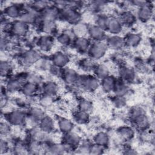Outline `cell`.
Here are the masks:
<instances>
[{
	"label": "cell",
	"mask_w": 155,
	"mask_h": 155,
	"mask_svg": "<svg viewBox=\"0 0 155 155\" xmlns=\"http://www.w3.org/2000/svg\"><path fill=\"white\" fill-rule=\"evenodd\" d=\"M89 25L81 21L72 25L71 32L75 38H84L88 34Z\"/></svg>",
	"instance_id": "22"
},
{
	"label": "cell",
	"mask_w": 155,
	"mask_h": 155,
	"mask_svg": "<svg viewBox=\"0 0 155 155\" xmlns=\"http://www.w3.org/2000/svg\"><path fill=\"white\" fill-rule=\"evenodd\" d=\"M58 127L61 132L63 134L70 132L74 128L73 122L65 117H61L58 121Z\"/></svg>",
	"instance_id": "30"
},
{
	"label": "cell",
	"mask_w": 155,
	"mask_h": 155,
	"mask_svg": "<svg viewBox=\"0 0 155 155\" xmlns=\"http://www.w3.org/2000/svg\"><path fill=\"white\" fill-rule=\"evenodd\" d=\"M42 59L41 53L36 50L30 49L24 52L21 57V62L24 66L30 67L36 64Z\"/></svg>",
	"instance_id": "7"
},
{
	"label": "cell",
	"mask_w": 155,
	"mask_h": 155,
	"mask_svg": "<svg viewBox=\"0 0 155 155\" xmlns=\"http://www.w3.org/2000/svg\"><path fill=\"white\" fill-rule=\"evenodd\" d=\"M123 28L124 27L118 18L109 16L106 31L109 32L111 35H119L122 31Z\"/></svg>",
	"instance_id": "14"
},
{
	"label": "cell",
	"mask_w": 155,
	"mask_h": 155,
	"mask_svg": "<svg viewBox=\"0 0 155 155\" xmlns=\"http://www.w3.org/2000/svg\"><path fill=\"white\" fill-rule=\"evenodd\" d=\"M89 38L94 41H104L106 38V31L96 25L95 24L89 25L88 34Z\"/></svg>",
	"instance_id": "16"
},
{
	"label": "cell",
	"mask_w": 155,
	"mask_h": 155,
	"mask_svg": "<svg viewBox=\"0 0 155 155\" xmlns=\"http://www.w3.org/2000/svg\"><path fill=\"white\" fill-rule=\"evenodd\" d=\"M118 135L125 140H130L134 138L135 131L133 127L129 125H122L117 129Z\"/></svg>",
	"instance_id": "28"
},
{
	"label": "cell",
	"mask_w": 155,
	"mask_h": 155,
	"mask_svg": "<svg viewBox=\"0 0 155 155\" xmlns=\"http://www.w3.org/2000/svg\"><path fill=\"white\" fill-rule=\"evenodd\" d=\"M4 119L12 126H22L27 122V116L24 111L14 110L5 114Z\"/></svg>",
	"instance_id": "5"
},
{
	"label": "cell",
	"mask_w": 155,
	"mask_h": 155,
	"mask_svg": "<svg viewBox=\"0 0 155 155\" xmlns=\"http://www.w3.org/2000/svg\"><path fill=\"white\" fill-rule=\"evenodd\" d=\"M61 77L67 84L74 85L77 83L79 75L74 69L64 68Z\"/></svg>",
	"instance_id": "17"
},
{
	"label": "cell",
	"mask_w": 155,
	"mask_h": 155,
	"mask_svg": "<svg viewBox=\"0 0 155 155\" xmlns=\"http://www.w3.org/2000/svg\"><path fill=\"white\" fill-rule=\"evenodd\" d=\"M13 150L15 151L16 153L18 154L23 153H24V151H27V144L22 141H18L14 145Z\"/></svg>",
	"instance_id": "45"
},
{
	"label": "cell",
	"mask_w": 155,
	"mask_h": 155,
	"mask_svg": "<svg viewBox=\"0 0 155 155\" xmlns=\"http://www.w3.org/2000/svg\"><path fill=\"white\" fill-rule=\"evenodd\" d=\"M111 102L116 108H122L126 104L125 97L114 95L111 98Z\"/></svg>",
	"instance_id": "42"
},
{
	"label": "cell",
	"mask_w": 155,
	"mask_h": 155,
	"mask_svg": "<svg viewBox=\"0 0 155 155\" xmlns=\"http://www.w3.org/2000/svg\"><path fill=\"white\" fill-rule=\"evenodd\" d=\"M44 115V112L41 108L37 107L31 108L29 109L28 113H27V120H29L32 124L38 125Z\"/></svg>",
	"instance_id": "26"
},
{
	"label": "cell",
	"mask_w": 155,
	"mask_h": 155,
	"mask_svg": "<svg viewBox=\"0 0 155 155\" xmlns=\"http://www.w3.org/2000/svg\"><path fill=\"white\" fill-rule=\"evenodd\" d=\"M72 45L79 53H87L91 45V41L86 37L75 38L74 39H73Z\"/></svg>",
	"instance_id": "18"
},
{
	"label": "cell",
	"mask_w": 155,
	"mask_h": 155,
	"mask_svg": "<svg viewBox=\"0 0 155 155\" xmlns=\"http://www.w3.org/2000/svg\"><path fill=\"white\" fill-rule=\"evenodd\" d=\"M47 150L48 153L53 154H62L65 153L68 149L67 147L62 143H53L50 145Z\"/></svg>",
	"instance_id": "37"
},
{
	"label": "cell",
	"mask_w": 155,
	"mask_h": 155,
	"mask_svg": "<svg viewBox=\"0 0 155 155\" xmlns=\"http://www.w3.org/2000/svg\"><path fill=\"white\" fill-rule=\"evenodd\" d=\"M93 71L94 75L99 80L110 75V69L108 67L104 64H96Z\"/></svg>",
	"instance_id": "31"
},
{
	"label": "cell",
	"mask_w": 155,
	"mask_h": 155,
	"mask_svg": "<svg viewBox=\"0 0 155 155\" xmlns=\"http://www.w3.org/2000/svg\"><path fill=\"white\" fill-rule=\"evenodd\" d=\"M117 18L123 27H130L134 25L137 21L136 15H135V14L130 10L122 12Z\"/></svg>",
	"instance_id": "20"
},
{
	"label": "cell",
	"mask_w": 155,
	"mask_h": 155,
	"mask_svg": "<svg viewBox=\"0 0 155 155\" xmlns=\"http://www.w3.org/2000/svg\"><path fill=\"white\" fill-rule=\"evenodd\" d=\"M41 90L43 94L53 97L59 92V86L56 82L53 81H48L43 83Z\"/></svg>",
	"instance_id": "23"
},
{
	"label": "cell",
	"mask_w": 155,
	"mask_h": 155,
	"mask_svg": "<svg viewBox=\"0 0 155 155\" xmlns=\"http://www.w3.org/2000/svg\"><path fill=\"white\" fill-rule=\"evenodd\" d=\"M62 143L67 147L68 150H73L78 148L81 143V139L77 133L71 131L64 134Z\"/></svg>",
	"instance_id": "6"
},
{
	"label": "cell",
	"mask_w": 155,
	"mask_h": 155,
	"mask_svg": "<svg viewBox=\"0 0 155 155\" xmlns=\"http://www.w3.org/2000/svg\"><path fill=\"white\" fill-rule=\"evenodd\" d=\"M119 76L120 79L127 84L132 83L136 79V72L133 68L123 65L119 69Z\"/></svg>",
	"instance_id": "10"
},
{
	"label": "cell",
	"mask_w": 155,
	"mask_h": 155,
	"mask_svg": "<svg viewBox=\"0 0 155 155\" xmlns=\"http://www.w3.org/2000/svg\"><path fill=\"white\" fill-rule=\"evenodd\" d=\"M12 131V125L6 120L1 121L0 124V134L2 137L8 136Z\"/></svg>",
	"instance_id": "41"
},
{
	"label": "cell",
	"mask_w": 155,
	"mask_h": 155,
	"mask_svg": "<svg viewBox=\"0 0 155 155\" xmlns=\"http://www.w3.org/2000/svg\"><path fill=\"white\" fill-rule=\"evenodd\" d=\"M81 14L78 9L74 6L70 5L69 3L68 5L60 9L59 19L72 25L81 22Z\"/></svg>",
	"instance_id": "2"
},
{
	"label": "cell",
	"mask_w": 155,
	"mask_h": 155,
	"mask_svg": "<svg viewBox=\"0 0 155 155\" xmlns=\"http://www.w3.org/2000/svg\"><path fill=\"white\" fill-rule=\"evenodd\" d=\"M93 108L92 102L87 99H81L78 104V110L90 113Z\"/></svg>",
	"instance_id": "38"
},
{
	"label": "cell",
	"mask_w": 155,
	"mask_h": 155,
	"mask_svg": "<svg viewBox=\"0 0 155 155\" xmlns=\"http://www.w3.org/2000/svg\"><path fill=\"white\" fill-rule=\"evenodd\" d=\"M0 69L1 77H7L11 72L12 67L9 62L5 60H1Z\"/></svg>",
	"instance_id": "40"
},
{
	"label": "cell",
	"mask_w": 155,
	"mask_h": 155,
	"mask_svg": "<svg viewBox=\"0 0 155 155\" xmlns=\"http://www.w3.org/2000/svg\"><path fill=\"white\" fill-rule=\"evenodd\" d=\"M108 48V46L105 41H94L91 43L87 54L89 58L96 61L102 59L106 54Z\"/></svg>",
	"instance_id": "4"
},
{
	"label": "cell",
	"mask_w": 155,
	"mask_h": 155,
	"mask_svg": "<svg viewBox=\"0 0 155 155\" xmlns=\"http://www.w3.org/2000/svg\"><path fill=\"white\" fill-rule=\"evenodd\" d=\"M42 81V77L39 74L34 73H27L26 82H30L39 85Z\"/></svg>",
	"instance_id": "43"
},
{
	"label": "cell",
	"mask_w": 155,
	"mask_h": 155,
	"mask_svg": "<svg viewBox=\"0 0 155 155\" xmlns=\"http://www.w3.org/2000/svg\"><path fill=\"white\" fill-rule=\"evenodd\" d=\"M10 149V145L8 142L5 139H2V137L1 139V143H0V151L1 154H3L5 153H7Z\"/></svg>",
	"instance_id": "46"
},
{
	"label": "cell",
	"mask_w": 155,
	"mask_h": 155,
	"mask_svg": "<svg viewBox=\"0 0 155 155\" xmlns=\"http://www.w3.org/2000/svg\"><path fill=\"white\" fill-rule=\"evenodd\" d=\"M128 119L131 125L139 129H143L148 124V119L147 113L140 107H134L130 110Z\"/></svg>",
	"instance_id": "1"
},
{
	"label": "cell",
	"mask_w": 155,
	"mask_h": 155,
	"mask_svg": "<svg viewBox=\"0 0 155 155\" xmlns=\"http://www.w3.org/2000/svg\"><path fill=\"white\" fill-rule=\"evenodd\" d=\"M129 90L130 88L128 84L119 79L117 80L113 92L114 95L125 97L129 93Z\"/></svg>",
	"instance_id": "29"
},
{
	"label": "cell",
	"mask_w": 155,
	"mask_h": 155,
	"mask_svg": "<svg viewBox=\"0 0 155 155\" xmlns=\"http://www.w3.org/2000/svg\"><path fill=\"white\" fill-rule=\"evenodd\" d=\"M93 142L94 143L105 148L109 145L110 137L107 133L100 131L96 133L94 136Z\"/></svg>",
	"instance_id": "33"
},
{
	"label": "cell",
	"mask_w": 155,
	"mask_h": 155,
	"mask_svg": "<svg viewBox=\"0 0 155 155\" xmlns=\"http://www.w3.org/2000/svg\"><path fill=\"white\" fill-rule=\"evenodd\" d=\"M96 65V61L89 57L83 58L79 62V67L82 70L85 72L93 71Z\"/></svg>",
	"instance_id": "34"
},
{
	"label": "cell",
	"mask_w": 155,
	"mask_h": 155,
	"mask_svg": "<svg viewBox=\"0 0 155 155\" xmlns=\"http://www.w3.org/2000/svg\"><path fill=\"white\" fill-rule=\"evenodd\" d=\"M108 48L114 50H119L125 47L124 37L119 35H111L105 41Z\"/></svg>",
	"instance_id": "19"
},
{
	"label": "cell",
	"mask_w": 155,
	"mask_h": 155,
	"mask_svg": "<svg viewBox=\"0 0 155 155\" xmlns=\"http://www.w3.org/2000/svg\"><path fill=\"white\" fill-rule=\"evenodd\" d=\"M21 5L12 4L5 7L4 9V15L5 17L15 20L19 19L24 10Z\"/></svg>",
	"instance_id": "13"
},
{
	"label": "cell",
	"mask_w": 155,
	"mask_h": 155,
	"mask_svg": "<svg viewBox=\"0 0 155 155\" xmlns=\"http://www.w3.org/2000/svg\"><path fill=\"white\" fill-rule=\"evenodd\" d=\"M50 61L53 65L64 68H65L69 63L70 58L68 54L62 51H58L52 54Z\"/></svg>",
	"instance_id": "11"
},
{
	"label": "cell",
	"mask_w": 155,
	"mask_h": 155,
	"mask_svg": "<svg viewBox=\"0 0 155 155\" xmlns=\"http://www.w3.org/2000/svg\"><path fill=\"white\" fill-rule=\"evenodd\" d=\"M10 30L12 34L18 37L25 36L28 31V25L19 19L15 20L10 26Z\"/></svg>",
	"instance_id": "9"
},
{
	"label": "cell",
	"mask_w": 155,
	"mask_h": 155,
	"mask_svg": "<svg viewBox=\"0 0 155 155\" xmlns=\"http://www.w3.org/2000/svg\"><path fill=\"white\" fill-rule=\"evenodd\" d=\"M36 44L41 51L48 52L50 51L54 46V39L50 35H43L38 39Z\"/></svg>",
	"instance_id": "15"
},
{
	"label": "cell",
	"mask_w": 155,
	"mask_h": 155,
	"mask_svg": "<svg viewBox=\"0 0 155 155\" xmlns=\"http://www.w3.org/2000/svg\"><path fill=\"white\" fill-rule=\"evenodd\" d=\"M38 127L44 132L50 134L55 129V123L54 119L50 116L45 114L40 120Z\"/></svg>",
	"instance_id": "21"
},
{
	"label": "cell",
	"mask_w": 155,
	"mask_h": 155,
	"mask_svg": "<svg viewBox=\"0 0 155 155\" xmlns=\"http://www.w3.org/2000/svg\"><path fill=\"white\" fill-rule=\"evenodd\" d=\"M76 84L86 91L94 92L100 87V80L94 75L86 74L79 76Z\"/></svg>",
	"instance_id": "3"
},
{
	"label": "cell",
	"mask_w": 155,
	"mask_h": 155,
	"mask_svg": "<svg viewBox=\"0 0 155 155\" xmlns=\"http://www.w3.org/2000/svg\"><path fill=\"white\" fill-rule=\"evenodd\" d=\"M59 12L60 9L55 5H48L41 12L40 15L43 21H56L59 18Z\"/></svg>",
	"instance_id": "12"
},
{
	"label": "cell",
	"mask_w": 155,
	"mask_h": 155,
	"mask_svg": "<svg viewBox=\"0 0 155 155\" xmlns=\"http://www.w3.org/2000/svg\"><path fill=\"white\" fill-rule=\"evenodd\" d=\"M73 119L78 124H86L90 121V113L78 110L73 114Z\"/></svg>",
	"instance_id": "36"
},
{
	"label": "cell",
	"mask_w": 155,
	"mask_h": 155,
	"mask_svg": "<svg viewBox=\"0 0 155 155\" xmlns=\"http://www.w3.org/2000/svg\"><path fill=\"white\" fill-rule=\"evenodd\" d=\"M38 27L43 33H45L46 35H50L56 30L57 25L56 21H48L42 20Z\"/></svg>",
	"instance_id": "32"
},
{
	"label": "cell",
	"mask_w": 155,
	"mask_h": 155,
	"mask_svg": "<svg viewBox=\"0 0 155 155\" xmlns=\"http://www.w3.org/2000/svg\"><path fill=\"white\" fill-rule=\"evenodd\" d=\"M21 91L25 97H33L39 92V85L25 82L22 86Z\"/></svg>",
	"instance_id": "27"
},
{
	"label": "cell",
	"mask_w": 155,
	"mask_h": 155,
	"mask_svg": "<svg viewBox=\"0 0 155 155\" xmlns=\"http://www.w3.org/2000/svg\"><path fill=\"white\" fill-rule=\"evenodd\" d=\"M40 102L43 106L47 107L50 105L53 102V97L43 94L40 99Z\"/></svg>",
	"instance_id": "47"
},
{
	"label": "cell",
	"mask_w": 155,
	"mask_h": 155,
	"mask_svg": "<svg viewBox=\"0 0 155 155\" xmlns=\"http://www.w3.org/2000/svg\"><path fill=\"white\" fill-rule=\"evenodd\" d=\"M56 40L59 44L62 46H68L72 44L73 39L72 33L70 34L66 31L59 33L56 37Z\"/></svg>",
	"instance_id": "35"
},
{
	"label": "cell",
	"mask_w": 155,
	"mask_h": 155,
	"mask_svg": "<svg viewBox=\"0 0 155 155\" xmlns=\"http://www.w3.org/2000/svg\"><path fill=\"white\" fill-rule=\"evenodd\" d=\"M117 79L113 75H108L107 77L100 80V87L103 91L105 93H111L113 91Z\"/></svg>",
	"instance_id": "24"
},
{
	"label": "cell",
	"mask_w": 155,
	"mask_h": 155,
	"mask_svg": "<svg viewBox=\"0 0 155 155\" xmlns=\"http://www.w3.org/2000/svg\"><path fill=\"white\" fill-rule=\"evenodd\" d=\"M125 47L130 48H135L137 47L142 41V36L137 33L130 32L127 33L124 37Z\"/></svg>",
	"instance_id": "25"
},
{
	"label": "cell",
	"mask_w": 155,
	"mask_h": 155,
	"mask_svg": "<svg viewBox=\"0 0 155 155\" xmlns=\"http://www.w3.org/2000/svg\"><path fill=\"white\" fill-rule=\"evenodd\" d=\"M109 16L103 13L97 15L95 19V25L106 31Z\"/></svg>",
	"instance_id": "39"
},
{
	"label": "cell",
	"mask_w": 155,
	"mask_h": 155,
	"mask_svg": "<svg viewBox=\"0 0 155 155\" xmlns=\"http://www.w3.org/2000/svg\"><path fill=\"white\" fill-rule=\"evenodd\" d=\"M153 12V5L150 3L145 1L143 4L139 7L136 15L137 19L143 22H147L151 19Z\"/></svg>",
	"instance_id": "8"
},
{
	"label": "cell",
	"mask_w": 155,
	"mask_h": 155,
	"mask_svg": "<svg viewBox=\"0 0 155 155\" xmlns=\"http://www.w3.org/2000/svg\"><path fill=\"white\" fill-rule=\"evenodd\" d=\"M105 150V148L96 144L95 143H93V144H91L90 147V151L89 154H101L104 153V151Z\"/></svg>",
	"instance_id": "44"
}]
</instances>
